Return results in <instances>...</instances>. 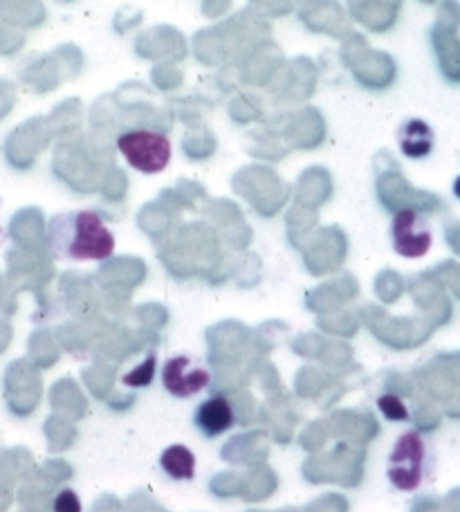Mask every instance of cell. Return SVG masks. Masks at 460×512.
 Masks as SVG:
<instances>
[{
  "label": "cell",
  "mask_w": 460,
  "mask_h": 512,
  "mask_svg": "<svg viewBox=\"0 0 460 512\" xmlns=\"http://www.w3.org/2000/svg\"><path fill=\"white\" fill-rule=\"evenodd\" d=\"M117 149L133 169L146 173V176L164 171L171 162L169 137L158 131H146V128H137V131H126L119 135Z\"/></svg>",
  "instance_id": "cell-3"
},
{
  "label": "cell",
  "mask_w": 460,
  "mask_h": 512,
  "mask_svg": "<svg viewBox=\"0 0 460 512\" xmlns=\"http://www.w3.org/2000/svg\"><path fill=\"white\" fill-rule=\"evenodd\" d=\"M193 425L205 438H218L236 425V411L225 396H209L193 411Z\"/></svg>",
  "instance_id": "cell-6"
},
{
  "label": "cell",
  "mask_w": 460,
  "mask_h": 512,
  "mask_svg": "<svg viewBox=\"0 0 460 512\" xmlns=\"http://www.w3.org/2000/svg\"><path fill=\"white\" fill-rule=\"evenodd\" d=\"M160 468L173 481H191L196 477V454H193L187 445H169L167 450L160 454Z\"/></svg>",
  "instance_id": "cell-8"
},
{
  "label": "cell",
  "mask_w": 460,
  "mask_h": 512,
  "mask_svg": "<svg viewBox=\"0 0 460 512\" xmlns=\"http://www.w3.org/2000/svg\"><path fill=\"white\" fill-rule=\"evenodd\" d=\"M155 373H158V355L151 351L135 369L128 371L126 376H122V384L131 389H146L153 384Z\"/></svg>",
  "instance_id": "cell-9"
},
{
  "label": "cell",
  "mask_w": 460,
  "mask_h": 512,
  "mask_svg": "<svg viewBox=\"0 0 460 512\" xmlns=\"http://www.w3.org/2000/svg\"><path fill=\"white\" fill-rule=\"evenodd\" d=\"M398 142L402 153L411 160H422L434 151V131L422 120L404 122L398 133Z\"/></svg>",
  "instance_id": "cell-7"
},
{
  "label": "cell",
  "mask_w": 460,
  "mask_h": 512,
  "mask_svg": "<svg viewBox=\"0 0 460 512\" xmlns=\"http://www.w3.org/2000/svg\"><path fill=\"white\" fill-rule=\"evenodd\" d=\"M48 250L59 261H106L115 252V236L97 212L77 209L50 218Z\"/></svg>",
  "instance_id": "cell-1"
},
{
  "label": "cell",
  "mask_w": 460,
  "mask_h": 512,
  "mask_svg": "<svg viewBox=\"0 0 460 512\" xmlns=\"http://www.w3.org/2000/svg\"><path fill=\"white\" fill-rule=\"evenodd\" d=\"M454 196L456 198H460V176L456 178V182H454Z\"/></svg>",
  "instance_id": "cell-12"
},
{
  "label": "cell",
  "mask_w": 460,
  "mask_h": 512,
  "mask_svg": "<svg viewBox=\"0 0 460 512\" xmlns=\"http://www.w3.org/2000/svg\"><path fill=\"white\" fill-rule=\"evenodd\" d=\"M162 387L171 393L173 398H193L205 391L211 384V369L209 364L191 353L171 355L162 367Z\"/></svg>",
  "instance_id": "cell-4"
},
{
  "label": "cell",
  "mask_w": 460,
  "mask_h": 512,
  "mask_svg": "<svg viewBox=\"0 0 460 512\" xmlns=\"http://www.w3.org/2000/svg\"><path fill=\"white\" fill-rule=\"evenodd\" d=\"M436 452L420 429H407L386 456V479L398 492H418L434 479Z\"/></svg>",
  "instance_id": "cell-2"
},
{
  "label": "cell",
  "mask_w": 460,
  "mask_h": 512,
  "mask_svg": "<svg viewBox=\"0 0 460 512\" xmlns=\"http://www.w3.org/2000/svg\"><path fill=\"white\" fill-rule=\"evenodd\" d=\"M377 409H380V414L386 420H391V423H407L411 418L404 400L400 396H395V393H382V396L377 398Z\"/></svg>",
  "instance_id": "cell-10"
},
{
  "label": "cell",
  "mask_w": 460,
  "mask_h": 512,
  "mask_svg": "<svg viewBox=\"0 0 460 512\" xmlns=\"http://www.w3.org/2000/svg\"><path fill=\"white\" fill-rule=\"evenodd\" d=\"M54 512H84V506H81V499L77 497L75 490H61L57 497H54L52 504Z\"/></svg>",
  "instance_id": "cell-11"
},
{
  "label": "cell",
  "mask_w": 460,
  "mask_h": 512,
  "mask_svg": "<svg viewBox=\"0 0 460 512\" xmlns=\"http://www.w3.org/2000/svg\"><path fill=\"white\" fill-rule=\"evenodd\" d=\"M391 245L404 259H422L434 245L427 218L418 209H398L391 221Z\"/></svg>",
  "instance_id": "cell-5"
}]
</instances>
